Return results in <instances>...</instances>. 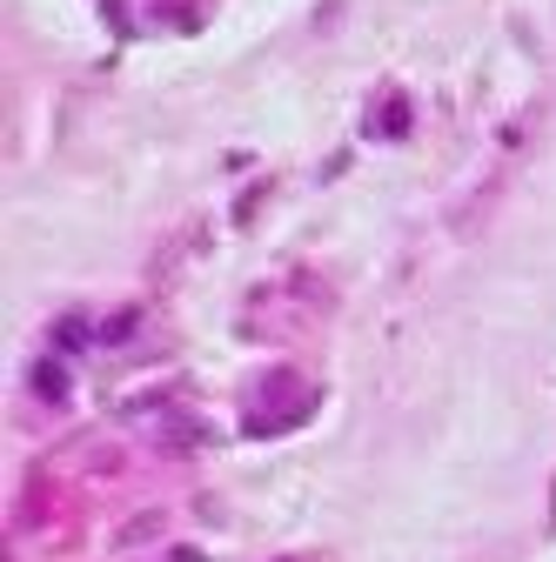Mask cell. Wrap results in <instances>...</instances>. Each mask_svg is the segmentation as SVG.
Wrapping results in <instances>:
<instances>
[{"label":"cell","mask_w":556,"mask_h":562,"mask_svg":"<svg viewBox=\"0 0 556 562\" xmlns=\"http://www.w3.org/2000/svg\"><path fill=\"white\" fill-rule=\"evenodd\" d=\"M34 395H41V402H60V395H67L60 362H34Z\"/></svg>","instance_id":"obj_1"},{"label":"cell","mask_w":556,"mask_h":562,"mask_svg":"<svg viewBox=\"0 0 556 562\" xmlns=\"http://www.w3.org/2000/svg\"><path fill=\"white\" fill-rule=\"evenodd\" d=\"M134 328H142V315H134V308H121V315H114V322H108V341H127V335H134Z\"/></svg>","instance_id":"obj_2"},{"label":"cell","mask_w":556,"mask_h":562,"mask_svg":"<svg viewBox=\"0 0 556 562\" xmlns=\"http://www.w3.org/2000/svg\"><path fill=\"white\" fill-rule=\"evenodd\" d=\"M402 127H409V108H402V101H396V108H389V114H382V121H376V134H402Z\"/></svg>","instance_id":"obj_3"},{"label":"cell","mask_w":556,"mask_h":562,"mask_svg":"<svg viewBox=\"0 0 556 562\" xmlns=\"http://www.w3.org/2000/svg\"><path fill=\"white\" fill-rule=\"evenodd\" d=\"M155 529H162V516H142V522H127V542H148Z\"/></svg>","instance_id":"obj_4"}]
</instances>
